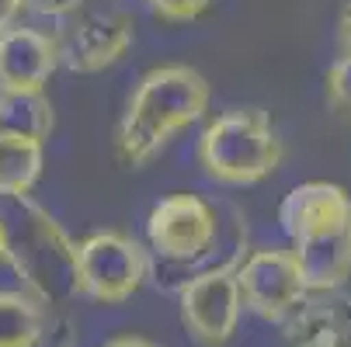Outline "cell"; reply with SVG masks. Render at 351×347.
Here are the masks:
<instances>
[{
	"label": "cell",
	"instance_id": "obj_1",
	"mask_svg": "<svg viewBox=\"0 0 351 347\" xmlns=\"http://www.w3.org/2000/svg\"><path fill=\"white\" fill-rule=\"evenodd\" d=\"M209 108V80L191 66L149 70L129 97L119 125V153L125 164L143 167L154 160L174 132L198 122Z\"/></svg>",
	"mask_w": 351,
	"mask_h": 347
},
{
	"label": "cell",
	"instance_id": "obj_2",
	"mask_svg": "<svg viewBox=\"0 0 351 347\" xmlns=\"http://www.w3.org/2000/svg\"><path fill=\"white\" fill-rule=\"evenodd\" d=\"M0 216L8 226V261L42 306L80 295V243L53 216L32 198H14Z\"/></svg>",
	"mask_w": 351,
	"mask_h": 347
},
{
	"label": "cell",
	"instance_id": "obj_3",
	"mask_svg": "<svg viewBox=\"0 0 351 347\" xmlns=\"http://www.w3.org/2000/svg\"><path fill=\"white\" fill-rule=\"evenodd\" d=\"M282 164V139L261 108H233L198 136V167L219 184H254Z\"/></svg>",
	"mask_w": 351,
	"mask_h": 347
},
{
	"label": "cell",
	"instance_id": "obj_4",
	"mask_svg": "<svg viewBox=\"0 0 351 347\" xmlns=\"http://www.w3.org/2000/svg\"><path fill=\"white\" fill-rule=\"evenodd\" d=\"M136 38V21L119 0H84V4L63 18L56 35L60 63L73 73H97L119 63Z\"/></svg>",
	"mask_w": 351,
	"mask_h": 347
},
{
	"label": "cell",
	"instance_id": "obj_5",
	"mask_svg": "<svg viewBox=\"0 0 351 347\" xmlns=\"http://www.w3.org/2000/svg\"><path fill=\"white\" fill-rule=\"evenodd\" d=\"M146 250L125 233L105 229L80 243V295L94 303H125L146 278Z\"/></svg>",
	"mask_w": 351,
	"mask_h": 347
},
{
	"label": "cell",
	"instance_id": "obj_6",
	"mask_svg": "<svg viewBox=\"0 0 351 347\" xmlns=\"http://www.w3.org/2000/svg\"><path fill=\"white\" fill-rule=\"evenodd\" d=\"M243 309V292L233 264L206 268L181 285V320L209 347L226 344L237 333Z\"/></svg>",
	"mask_w": 351,
	"mask_h": 347
},
{
	"label": "cell",
	"instance_id": "obj_7",
	"mask_svg": "<svg viewBox=\"0 0 351 347\" xmlns=\"http://www.w3.org/2000/svg\"><path fill=\"white\" fill-rule=\"evenodd\" d=\"M237 278L243 306L268 323H285L295 313V306L310 295L295 250H254L237 268Z\"/></svg>",
	"mask_w": 351,
	"mask_h": 347
},
{
	"label": "cell",
	"instance_id": "obj_8",
	"mask_svg": "<svg viewBox=\"0 0 351 347\" xmlns=\"http://www.w3.org/2000/svg\"><path fill=\"white\" fill-rule=\"evenodd\" d=\"M149 246L171 264H188L209 254L216 240V216L198 194H171L146 219Z\"/></svg>",
	"mask_w": 351,
	"mask_h": 347
},
{
	"label": "cell",
	"instance_id": "obj_9",
	"mask_svg": "<svg viewBox=\"0 0 351 347\" xmlns=\"http://www.w3.org/2000/svg\"><path fill=\"white\" fill-rule=\"evenodd\" d=\"M278 222L292 243H310L351 229V198L341 184L306 181L282 198Z\"/></svg>",
	"mask_w": 351,
	"mask_h": 347
},
{
	"label": "cell",
	"instance_id": "obj_10",
	"mask_svg": "<svg viewBox=\"0 0 351 347\" xmlns=\"http://www.w3.org/2000/svg\"><path fill=\"white\" fill-rule=\"evenodd\" d=\"M60 66V45L35 28H8L0 35V90L38 94Z\"/></svg>",
	"mask_w": 351,
	"mask_h": 347
},
{
	"label": "cell",
	"instance_id": "obj_11",
	"mask_svg": "<svg viewBox=\"0 0 351 347\" xmlns=\"http://www.w3.org/2000/svg\"><path fill=\"white\" fill-rule=\"evenodd\" d=\"M282 326L289 347H351V295L310 292Z\"/></svg>",
	"mask_w": 351,
	"mask_h": 347
},
{
	"label": "cell",
	"instance_id": "obj_12",
	"mask_svg": "<svg viewBox=\"0 0 351 347\" xmlns=\"http://www.w3.org/2000/svg\"><path fill=\"white\" fill-rule=\"evenodd\" d=\"M295 261L310 292H337L351 274V229L295 243Z\"/></svg>",
	"mask_w": 351,
	"mask_h": 347
},
{
	"label": "cell",
	"instance_id": "obj_13",
	"mask_svg": "<svg viewBox=\"0 0 351 347\" xmlns=\"http://www.w3.org/2000/svg\"><path fill=\"white\" fill-rule=\"evenodd\" d=\"M45 142L25 136H0V198H28L42 174Z\"/></svg>",
	"mask_w": 351,
	"mask_h": 347
},
{
	"label": "cell",
	"instance_id": "obj_14",
	"mask_svg": "<svg viewBox=\"0 0 351 347\" xmlns=\"http://www.w3.org/2000/svg\"><path fill=\"white\" fill-rule=\"evenodd\" d=\"M45 306L32 292H0V347H38Z\"/></svg>",
	"mask_w": 351,
	"mask_h": 347
},
{
	"label": "cell",
	"instance_id": "obj_15",
	"mask_svg": "<svg viewBox=\"0 0 351 347\" xmlns=\"http://www.w3.org/2000/svg\"><path fill=\"white\" fill-rule=\"evenodd\" d=\"M53 132V105L45 90L38 94H8L0 90V136H25L45 142Z\"/></svg>",
	"mask_w": 351,
	"mask_h": 347
},
{
	"label": "cell",
	"instance_id": "obj_16",
	"mask_svg": "<svg viewBox=\"0 0 351 347\" xmlns=\"http://www.w3.org/2000/svg\"><path fill=\"white\" fill-rule=\"evenodd\" d=\"M327 101L351 115V56H337L327 70Z\"/></svg>",
	"mask_w": 351,
	"mask_h": 347
},
{
	"label": "cell",
	"instance_id": "obj_17",
	"mask_svg": "<svg viewBox=\"0 0 351 347\" xmlns=\"http://www.w3.org/2000/svg\"><path fill=\"white\" fill-rule=\"evenodd\" d=\"M146 4L160 21L178 25V21H195L198 14H206L213 0H146Z\"/></svg>",
	"mask_w": 351,
	"mask_h": 347
},
{
	"label": "cell",
	"instance_id": "obj_18",
	"mask_svg": "<svg viewBox=\"0 0 351 347\" xmlns=\"http://www.w3.org/2000/svg\"><path fill=\"white\" fill-rule=\"evenodd\" d=\"M80 4H84V0H21L25 11H35V14H45V18H66Z\"/></svg>",
	"mask_w": 351,
	"mask_h": 347
},
{
	"label": "cell",
	"instance_id": "obj_19",
	"mask_svg": "<svg viewBox=\"0 0 351 347\" xmlns=\"http://www.w3.org/2000/svg\"><path fill=\"white\" fill-rule=\"evenodd\" d=\"M337 53L351 56V0H344V8L337 14Z\"/></svg>",
	"mask_w": 351,
	"mask_h": 347
},
{
	"label": "cell",
	"instance_id": "obj_20",
	"mask_svg": "<svg viewBox=\"0 0 351 347\" xmlns=\"http://www.w3.org/2000/svg\"><path fill=\"white\" fill-rule=\"evenodd\" d=\"M21 0H0V35H4L8 28H14L18 14H21Z\"/></svg>",
	"mask_w": 351,
	"mask_h": 347
},
{
	"label": "cell",
	"instance_id": "obj_21",
	"mask_svg": "<svg viewBox=\"0 0 351 347\" xmlns=\"http://www.w3.org/2000/svg\"><path fill=\"white\" fill-rule=\"evenodd\" d=\"M105 347H157V344H149V340H143V337H119V340H112V344H105Z\"/></svg>",
	"mask_w": 351,
	"mask_h": 347
},
{
	"label": "cell",
	"instance_id": "obj_22",
	"mask_svg": "<svg viewBox=\"0 0 351 347\" xmlns=\"http://www.w3.org/2000/svg\"><path fill=\"white\" fill-rule=\"evenodd\" d=\"M8 226H4V216H0V264H4L8 261Z\"/></svg>",
	"mask_w": 351,
	"mask_h": 347
}]
</instances>
